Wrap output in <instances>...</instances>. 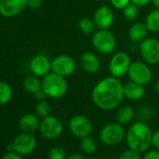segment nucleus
<instances>
[{"mask_svg":"<svg viewBox=\"0 0 159 159\" xmlns=\"http://www.w3.org/2000/svg\"><path fill=\"white\" fill-rule=\"evenodd\" d=\"M92 100L100 110L112 111L120 107L124 96V84L118 78L109 76L94 86L92 91Z\"/></svg>","mask_w":159,"mask_h":159,"instance_id":"1","label":"nucleus"},{"mask_svg":"<svg viewBox=\"0 0 159 159\" xmlns=\"http://www.w3.org/2000/svg\"><path fill=\"white\" fill-rule=\"evenodd\" d=\"M152 133L149 125L143 122H136L129 128L125 135L126 143L129 149L138 152H146L152 145Z\"/></svg>","mask_w":159,"mask_h":159,"instance_id":"2","label":"nucleus"},{"mask_svg":"<svg viewBox=\"0 0 159 159\" xmlns=\"http://www.w3.org/2000/svg\"><path fill=\"white\" fill-rule=\"evenodd\" d=\"M42 90L47 97L58 99L62 98L67 92L68 84L66 77L50 72L42 78Z\"/></svg>","mask_w":159,"mask_h":159,"instance_id":"3","label":"nucleus"},{"mask_svg":"<svg viewBox=\"0 0 159 159\" xmlns=\"http://www.w3.org/2000/svg\"><path fill=\"white\" fill-rule=\"evenodd\" d=\"M92 44L98 52L103 55H109L116 48V39L109 29H98L92 35Z\"/></svg>","mask_w":159,"mask_h":159,"instance_id":"4","label":"nucleus"},{"mask_svg":"<svg viewBox=\"0 0 159 159\" xmlns=\"http://www.w3.org/2000/svg\"><path fill=\"white\" fill-rule=\"evenodd\" d=\"M125 137V132L123 125L117 123H111L104 125L99 132V139L102 143L108 146H113L121 143Z\"/></svg>","mask_w":159,"mask_h":159,"instance_id":"5","label":"nucleus"},{"mask_svg":"<svg viewBox=\"0 0 159 159\" xmlns=\"http://www.w3.org/2000/svg\"><path fill=\"white\" fill-rule=\"evenodd\" d=\"M127 75L130 81L142 84L144 86L148 84L152 79V69L150 68L149 65L144 61L132 62L129 66Z\"/></svg>","mask_w":159,"mask_h":159,"instance_id":"6","label":"nucleus"},{"mask_svg":"<svg viewBox=\"0 0 159 159\" xmlns=\"http://www.w3.org/2000/svg\"><path fill=\"white\" fill-rule=\"evenodd\" d=\"M131 63V58L127 52L122 51L113 53L109 63L111 75L118 79L124 77L127 74Z\"/></svg>","mask_w":159,"mask_h":159,"instance_id":"7","label":"nucleus"},{"mask_svg":"<svg viewBox=\"0 0 159 159\" xmlns=\"http://www.w3.org/2000/svg\"><path fill=\"white\" fill-rule=\"evenodd\" d=\"M139 53L142 60L148 65L159 63V40L146 38L139 42Z\"/></svg>","mask_w":159,"mask_h":159,"instance_id":"8","label":"nucleus"},{"mask_svg":"<svg viewBox=\"0 0 159 159\" xmlns=\"http://www.w3.org/2000/svg\"><path fill=\"white\" fill-rule=\"evenodd\" d=\"M92 121L82 114L73 116L69 121V130L77 138L83 139L84 137L90 136L93 131Z\"/></svg>","mask_w":159,"mask_h":159,"instance_id":"9","label":"nucleus"},{"mask_svg":"<svg viewBox=\"0 0 159 159\" xmlns=\"http://www.w3.org/2000/svg\"><path fill=\"white\" fill-rule=\"evenodd\" d=\"M64 130V125L61 120L55 116H48L42 119L39 124L40 133L49 139L59 138Z\"/></svg>","mask_w":159,"mask_h":159,"instance_id":"10","label":"nucleus"},{"mask_svg":"<svg viewBox=\"0 0 159 159\" xmlns=\"http://www.w3.org/2000/svg\"><path fill=\"white\" fill-rule=\"evenodd\" d=\"M76 70V62L73 57L67 54H60L52 60V72L67 77Z\"/></svg>","mask_w":159,"mask_h":159,"instance_id":"11","label":"nucleus"},{"mask_svg":"<svg viewBox=\"0 0 159 159\" xmlns=\"http://www.w3.org/2000/svg\"><path fill=\"white\" fill-rule=\"evenodd\" d=\"M93 20L98 29H109L114 22L113 10L106 5L100 6L96 10Z\"/></svg>","mask_w":159,"mask_h":159,"instance_id":"12","label":"nucleus"},{"mask_svg":"<svg viewBox=\"0 0 159 159\" xmlns=\"http://www.w3.org/2000/svg\"><path fill=\"white\" fill-rule=\"evenodd\" d=\"M13 146L16 152L20 154H29L35 150L37 146V139L31 133L25 132L15 138Z\"/></svg>","mask_w":159,"mask_h":159,"instance_id":"13","label":"nucleus"},{"mask_svg":"<svg viewBox=\"0 0 159 159\" xmlns=\"http://www.w3.org/2000/svg\"><path fill=\"white\" fill-rule=\"evenodd\" d=\"M27 7V0H0V14L7 18L20 14Z\"/></svg>","mask_w":159,"mask_h":159,"instance_id":"14","label":"nucleus"},{"mask_svg":"<svg viewBox=\"0 0 159 159\" xmlns=\"http://www.w3.org/2000/svg\"><path fill=\"white\" fill-rule=\"evenodd\" d=\"M30 69L33 75L43 78L52 71V60L45 54H38L32 58Z\"/></svg>","mask_w":159,"mask_h":159,"instance_id":"15","label":"nucleus"},{"mask_svg":"<svg viewBox=\"0 0 159 159\" xmlns=\"http://www.w3.org/2000/svg\"><path fill=\"white\" fill-rule=\"evenodd\" d=\"M80 65L87 73H97L100 69L101 62L99 57L92 52H84L80 56Z\"/></svg>","mask_w":159,"mask_h":159,"instance_id":"16","label":"nucleus"},{"mask_svg":"<svg viewBox=\"0 0 159 159\" xmlns=\"http://www.w3.org/2000/svg\"><path fill=\"white\" fill-rule=\"evenodd\" d=\"M145 87L142 84L129 81L124 84V96L125 98L137 101L140 100L145 96Z\"/></svg>","mask_w":159,"mask_h":159,"instance_id":"17","label":"nucleus"},{"mask_svg":"<svg viewBox=\"0 0 159 159\" xmlns=\"http://www.w3.org/2000/svg\"><path fill=\"white\" fill-rule=\"evenodd\" d=\"M39 120L38 115L33 113H27L25 114L19 122L20 128L26 133H32L36 131L38 128H39Z\"/></svg>","mask_w":159,"mask_h":159,"instance_id":"18","label":"nucleus"},{"mask_svg":"<svg viewBox=\"0 0 159 159\" xmlns=\"http://www.w3.org/2000/svg\"><path fill=\"white\" fill-rule=\"evenodd\" d=\"M148 33V29L145 24L137 22L134 23L128 29V37L134 42H141L144 39H146Z\"/></svg>","mask_w":159,"mask_h":159,"instance_id":"19","label":"nucleus"},{"mask_svg":"<svg viewBox=\"0 0 159 159\" xmlns=\"http://www.w3.org/2000/svg\"><path fill=\"white\" fill-rule=\"evenodd\" d=\"M135 117V111L131 106L124 105L119 107L116 114L117 122L121 125L129 124Z\"/></svg>","mask_w":159,"mask_h":159,"instance_id":"20","label":"nucleus"},{"mask_svg":"<svg viewBox=\"0 0 159 159\" xmlns=\"http://www.w3.org/2000/svg\"><path fill=\"white\" fill-rule=\"evenodd\" d=\"M148 31L156 33L159 32V9H154L150 11L144 22Z\"/></svg>","mask_w":159,"mask_h":159,"instance_id":"21","label":"nucleus"},{"mask_svg":"<svg viewBox=\"0 0 159 159\" xmlns=\"http://www.w3.org/2000/svg\"><path fill=\"white\" fill-rule=\"evenodd\" d=\"M24 87L26 91L34 95L42 89V82L39 80V77L36 75L28 76L24 81Z\"/></svg>","mask_w":159,"mask_h":159,"instance_id":"22","label":"nucleus"},{"mask_svg":"<svg viewBox=\"0 0 159 159\" xmlns=\"http://www.w3.org/2000/svg\"><path fill=\"white\" fill-rule=\"evenodd\" d=\"M78 26L80 30L86 35H93L98 30L94 20L88 17H84L80 20L78 23Z\"/></svg>","mask_w":159,"mask_h":159,"instance_id":"23","label":"nucleus"},{"mask_svg":"<svg viewBox=\"0 0 159 159\" xmlns=\"http://www.w3.org/2000/svg\"><path fill=\"white\" fill-rule=\"evenodd\" d=\"M81 149L87 154L95 153L98 150V142L95 138L91 136L84 137L81 139Z\"/></svg>","mask_w":159,"mask_h":159,"instance_id":"24","label":"nucleus"},{"mask_svg":"<svg viewBox=\"0 0 159 159\" xmlns=\"http://www.w3.org/2000/svg\"><path fill=\"white\" fill-rule=\"evenodd\" d=\"M12 98V89L9 84L0 81V105L7 104Z\"/></svg>","mask_w":159,"mask_h":159,"instance_id":"25","label":"nucleus"},{"mask_svg":"<svg viewBox=\"0 0 159 159\" xmlns=\"http://www.w3.org/2000/svg\"><path fill=\"white\" fill-rule=\"evenodd\" d=\"M36 112L39 116L42 118L48 117L52 113V106L49 102L45 100H40L36 106Z\"/></svg>","mask_w":159,"mask_h":159,"instance_id":"26","label":"nucleus"},{"mask_svg":"<svg viewBox=\"0 0 159 159\" xmlns=\"http://www.w3.org/2000/svg\"><path fill=\"white\" fill-rule=\"evenodd\" d=\"M123 15L127 21H134L139 16V7L134 5L133 3L128 4L123 10Z\"/></svg>","mask_w":159,"mask_h":159,"instance_id":"27","label":"nucleus"},{"mask_svg":"<svg viewBox=\"0 0 159 159\" xmlns=\"http://www.w3.org/2000/svg\"><path fill=\"white\" fill-rule=\"evenodd\" d=\"M49 159H66V153L64 148L60 146H55L49 151Z\"/></svg>","mask_w":159,"mask_h":159,"instance_id":"28","label":"nucleus"},{"mask_svg":"<svg viewBox=\"0 0 159 159\" xmlns=\"http://www.w3.org/2000/svg\"><path fill=\"white\" fill-rule=\"evenodd\" d=\"M118 159H141L139 152L134 151V150H126L121 155L118 157Z\"/></svg>","mask_w":159,"mask_h":159,"instance_id":"29","label":"nucleus"},{"mask_svg":"<svg viewBox=\"0 0 159 159\" xmlns=\"http://www.w3.org/2000/svg\"><path fill=\"white\" fill-rule=\"evenodd\" d=\"M112 8L116 10H124L128 4L131 3L130 0H110Z\"/></svg>","mask_w":159,"mask_h":159,"instance_id":"30","label":"nucleus"},{"mask_svg":"<svg viewBox=\"0 0 159 159\" xmlns=\"http://www.w3.org/2000/svg\"><path fill=\"white\" fill-rule=\"evenodd\" d=\"M43 5V0H27V6L32 10H39Z\"/></svg>","mask_w":159,"mask_h":159,"instance_id":"31","label":"nucleus"},{"mask_svg":"<svg viewBox=\"0 0 159 159\" xmlns=\"http://www.w3.org/2000/svg\"><path fill=\"white\" fill-rule=\"evenodd\" d=\"M141 159H159V150H151L147 152Z\"/></svg>","mask_w":159,"mask_h":159,"instance_id":"32","label":"nucleus"},{"mask_svg":"<svg viewBox=\"0 0 159 159\" xmlns=\"http://www.w3.org/2000/svg\"><path fill=\"white\" fill-rule=\"evenodd\" d=\"M152 145L156 150H159V129L156 130L154 133H152Z\"/></svg>","mask_w":159,"mask_h":159,"instance_id":"33","label":"nucleus"},{"mask_svg":"<svg viewBox=\"0 0 159 159\" xmlns=\"http://www.w3.org/2000/svg\"><path fill=\"white\" fill-rule=\"evenodd\" d=\"M131 3H133L134 5H136L139 8L144 7L146 5H148L149 3H151L152 0H130Z\"/></svg>","mask_w":159,"mask_h":159,"instance_id":"34","label":"nucleus"},{"mask_svg":"<svg viewBox=\"0 0 159 159\" xmlns=\"http://www.w3.org/2000/svg\"><path fill=\"white\" fill-rule=\"evenodd\" d=\"M2 159H23V158H22V156H21L20 154H18V152L16 153V152H11L6 153V154L3 156Z\"/></svg>","mask_w":159,"mask_h":159,"instance_id":"35","label":"nucleus"},{"mask_svg":"<svg viewBox=\"0 0 159 159\" xmlns=\"http://www.w3.org/2000/svg\"><path fill=\"white\" fill-rule=\"evenodd\" d=\"M34 97H35L37 99H39V100H43L47 96H46V94L44 93V91L41 89L40 91H39V92H37L36 94H34Z\"/></svg>","mask_w":159,"mask_h":159,"instance_id":"36","label":"nucleus"},{"mask_svg":"<svg viewBox=\"0 0 159 159\" xmlns=\"http://www.w3.org/2000/svg\"><path fill=\"white\" fill-rule=\"evenodd\" d=\"M66 159H84V158L82 154H80V153H72L68 157H66Z\"/></svg>","mask_w":159,"mask_h":159,"instance_id":"37","label":"nucleus"},{"mask_svg":"<svg viewBox=\"0 0 159 159\" xmlns=\"http://www.w3.org/2000/svg\"><path fill=\"white\" fill-rule=\"evenodd\" d=\"M151 3L155 9H159V0H152Z\"/></svg>","mask_w":159,"mask_h":159,"instance_id":"38","label":"nucleus"},{"mask_svg":"<svg viewBox=\"0 0 159 159\" xmlns=\"http://www.w3.org/2000/svg\"><path fill=\"white\" fill-rule=\"evenodd\" d=\"M7 150H8V152H13V151H14V146H13V143H11V144H9V145H8V147H7Z\"/></svg>","mask_w":159,"mask_h":159,"instance_id":"39","label":"nucleus"},{"mask_svg":"<svg viewBox=\"0 0 159 159\" xmlns=\"http://www.w3.org/2000/svg\"><path fill=\"white\" fill-rule=\"evenodd\" d=\"M154 89H155V91H156V93L159 95V79L156 81V83H155V85H154Z\"/></svg>","mask_w":159,"mask_h":159,"instance_id":"40","label":"nucleus"},{"mask_svg":"<svg viewBox=\"0 0 159 159\" xmlns=\"http://www.w3.org/2000/svg\"><path fill=\"white\" fill-rule=\"evenodd\" d=\"M90 159H98V158H90Z\"/></svg>","mask_w":159,"mask_h":159,"instance_id":"41","label":"nucleus"},{"mask_svg":"<svg viewBox=\"0 0 159 159\" xmlns=\"http://www.w3.org/2000/svg\"><path fill=\"white\" fill-rule=\"evenodd\" d=\"M113 159H118V158H113Z\"/></svg>","mask_w":159,"mask_h":159,"instance_id":"42","label":"nucleus"}]
</instances>
